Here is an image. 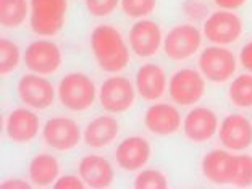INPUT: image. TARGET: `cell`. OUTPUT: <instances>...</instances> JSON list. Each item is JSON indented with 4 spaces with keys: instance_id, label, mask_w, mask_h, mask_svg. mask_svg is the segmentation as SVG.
<instances>
[{
    "instance_id": "1",
    "label": "cell",
    "mask_w": 252,
    "mask_h": 189,
    "mask_svg": "<svg viewBox=\"0 0 252 189\" xmlns=\"http://www.w3.org/2000/svg\"><path fill=\"white\" fill-rule=\"evenodd\" d=\"M89 47L95 65L105 73H122L131 62L129 44L117 26L102 23L97 25L89 36Z\"/></svg>"
},
{
    "instance_id": "2",
    "label": "cell",
    "mask_w": 252,
    "mask_h": 189,
    "mask_svg": "<svg viewBox=\"0 0 252 189\" xmlns=\"http://www.w3.org/2000/svg\"><path fill=\"white\" fill-rule=\"evenodd\" d=\"M57 99L63 108L73 113H84L99 99V89L93 78L81 71L66 73L57 86Z\"/></svg>"
},
{
    "instance_id": "3",
    "label": "cell",
    "mask_w": 252,
    "mask_h": 189,
    "mask_svg": "<svg viewBox=\"0 0 252 189\" xmlns=\"http://www.w3.org/2000/svg\"><path fill=\"white\" fill-rule=\"evenodd\" d=\"M30 28L39 37H55L63 31L68 16V0H30Z\"/></svg>"
},
{
    "instance_id": "4",
    "label": "cell",
    "mask_w": 252,
    "mask_h": 189,
    "mask_svg": "<svg viewBox=\"0 0 252 189\" xmlns=\"http://www.w3.org/2000/svg\"><path fill=\"white\" fill-rule=\"evenodd\" d=\"M137 91L134 81L125 74H112L99 88V104L105 112L113 115H122L136 105Z\"/></svg>"
},
{
    "instance_id": "5",
    "label": "cell",
    "mask_w": 252,
    "mask_h": 189,
    "mask_svg": "<svg viewBox=\"0 0 252 189\" xmlns=\"http://www.w3.org/2000/svg\"><path fill=\"white\" fill-rule=\"evenodd\" d=\"M199 71L207 81L214 84H225L231 81L238 70V59L233 50L225 45H209L199 54Z\"/></svg>"
},
{
    "instance_id": "6",
    "label": "cell",
    "mask_w": 252,
    "mask_h": 189,
    "mask_svg": "<svg viewBox=\"0 0 252 189\" xmlns=\"http://www.w3.org/2000/svg\"><path fill=\"white\" fill-rule=\"evenodd\" d=\"M207 83L204 74L196 68H180L170 78L168 95L178 107H192L204 99Z\"/></svg>"
},
{
    "instance_id": "7",
    "label": "cell",
    "mask_w": 252,
    "mask_h": 189,
    "mask_svg": "<svg viewBox=\"0 0 252 189\" xmlns=\"http://www.w3.org/2000/svg\"><path fill=\"white\" fill-rule=\"evenodd\" d=\"M204 34L192 23H180L175 25L165 34L163 54L173 62H185L199 54L202 47Z\"/></svg>"
},
{
    "instance_id": "8",
    "label": "cell",
    "mask_w": 252,
    "mask_h": 189,
    "mask_svg": "<svg viewBox=\"0 0 252 189\" xmlns=\"http://www.w3.org/2000/svg\"><path fill=\"white\" fill-rule=\"evenodd\" d=\"M202 34L214 45L236 44L244 34L243 18L233 10H215L205 18Z\"/></svg>"
},
{
    "instance_id": "9",
    "label": "cell",
    "mask_w": 252,
    "mask_h": 189,
    "mask_svg": "<svg viewBox=\"0 0 252 189\" xmlns=\"http://www.w3.org/2000/svg\"><path fill=\"white\" fill-rule=\"evenodd\" d=\"M16 95L25 107L44 112L55 105L57 89L52 81L42 74L26 73L16 83Z\"/></svg>"
},
{
    "instance_id": "10",
    "label": "cell",
    "mask_w": 252,
    "mask_h": 189,
    "mask_svg": "<svg viewBox=\"0 0 252 189\" xmlns=\"http://www.w3.org/2000/svg\"><path fill=\"white\" fill-rule=\"evenodd\" d=\"M23 63L30 73L52 76L63 65V50L52 39H36L23 52Z\"/></svg>"
},
{
    "instance_id": "11",
    "label": "cell",
    "mask_w": 252,
    "mask_h": 189,
    "mask_svg": "<svg viewBox=\"0 0 252 189\" xmlns=\"http://www.w3.org/2000/svg\"><path fill=\"white\" fill-rule=\"evenodd\" d=\"M42 139L45 146L57 152H70L83 141V129L71 117L55 115L42 126Z\"/></svg>"
},
{
    "instance_id": "12",
    "label": "cell",
    "mask_w": 252,
    "mask_h": 189,
    "mask_svg": "<svg viewBox=\"0 0 252 189\" xmlns=\"http://www.w3.org/2000/svg\"><path fill=\"white\" fill-rule=\"evenodd\" d=\"M219 115L210 107L197 105L183 118V134L191 144H207L219 134Z\"/></svg>"
},
{
    "instance_id": "13",
    "label": "cell",
    "mask_w": 252,
    "mask_h": 189,
    "mask_svg": "<svg viewBox=\"0 0 252 189\" xmlns=\"http://www.w3.org/2000/svg\"><path fill=\"white\" fill-rule=\"evenodd\" d=\"M162 26L154 20H136L128 34L129 49L137 59H152L163 49Z\"/></svg>"
},
{
    "instance_id": "14",
    "label": "cell",
    "mask_w": 252,
    "mask_h": 189,
    "mask_svg": "<svg viewBox=\"0 0 252 189\" xmlns=\"http://www.w3.org/2000/svg\"><path fill=\"white\" fill-rule=\"evenodd\" d=\"M152 157V144L144 136L131 134L118 142L113 152L117 167L126 173H136L146 167Z\"/></svg>"
},
{
    "instance_id": "15",
    "label": "cell",
    "mask_w": 252,
    "mask_h": 189,
    "mask_svg": "<svg viewBox=\"0 0 252 189\" xmlns=\"http://www.w3.org/2000/svg\"><path fill=\"white\" fill-rule=\"evenodd\" d=\"M142 123L149 133L158 137L173 136L183 128L181 112L173 102H156L149 105L142 117Z\"/></svg>"
},
{
    "instance_id": "16",
    "label": "cell",
    "mask_w": 252,
    "mask_h": 189,
    "mask_svg": "<svg viewBox=\"0 0 252 189\" xmlns=\"http://www.w3.org/2000/svg\"><path fill=\"white\" fill-rule=\"evenodd\" d=\"M167 70L156 62H147L136 70L134 86L137 94L146 102H158L168 93Z\"/></svg>"
},
{
    "instance_id": "17",
    "label": "cell",
    "mask_w": 252,
    "mask_h": 189,
    "mask_svg": "<svg viewBox=\"0 0 252 189\" xmlns=\"http://www.w3.org/2000/svg\"><path fill=\"white\" fill-rule=\"evenodd\" d=\"M5 134L13 144H30L39 136L41 131V120L36 110L30 107L13 108L5 118Z\"/></svg>"
},
{
    "instance_id": "18",
    "label": "cell",
    "mask_w": 252,
    "mask_h": 189,
    "mask_svg": "<svg viewBox=\"0 0 252 189\" xmlns=\"http://www.w3.org/2000/svg\"><path fill=\"white\" fill-rule=\"evenodd\" d=\"M219 141L228 151L241 152L252 146V122L243 113H228L219 128Z\"/></svg>"
},
{
    "instance_id": "19",
    "label": "cell",
    "mask_w": 252,
    "mask_h": 189,
    "mask_svg": "<svg viewBox=\"0 0 252 189\" xmlns=\"http://www.w3.org/2000/svg\"><path fill=\"white\" fill-rule=\"evenodd\" d=\"M122 134V123L113 113H100L89 120L83 129V142L91 149H105Z\"/></svg>"
},
{
    "instance_id": "20",
    "label": "cell",
    "mask_w": 252,
    "mask_h": 189,
    "mask_svg": "<svg viewBox=\"0 0 252 189\" xmlns=\"http://www.w3.org/2000/svg\"><path fill=\"white\" fill-rule=\"evenodd\" d=\"M234 165H236V156H231L228 149H212L202 157L200 171L212 185L225 186L233 183Z\"/></svg>"
},
{
    "instance_id": "21",
    "label": "cell",
    "mask_w": 252,
    "mask_h": 189,
    "mask_svg": "<svg viewBox=\"0 0 252 189\" xmlns=\"http://www.w3.org/2000/svg\"><path fill=\"white\" fill-rule=\"evenodd\" d=\"M78 173L88 188H108L115 181V167L102 154H86L78 163Z\"/></svg>"
},
{
    "instance_id": "22",
    "label": "cell",
    "mask_w": 252,
    "mask_h": 189,
    "mask_svg": "<svg viewBox=\"0 0 252 189\" xmlns=\"http://www.w3.org/2000/svg\"><path fill=\"white\" fill-rule=\"evenodd\" d=\"M62 165L59 158L49 152L36 154L30 165H28V176L32 186L36 188H47L55 185V181L60 178Z\"/></svg>"
},
{
    "instance_id": "23",
    "label": "cell",
    "mask_w": 252,
    "mask_h": 189,
    "mask_svg": "<svg viewBox=\"0 0 252 189\" xmlns=\"http://www.w3.org/2000/svg\"><path fill=\"white\" fill-rule=\"evenodd\" d=\"M30 15V0H0V25L3 30H18Z\"/></svg>"
},
{
    "instance_id": "24",
    "label": "cell",
    "mask_w": 252,
    "mask_h": 189,
    "mask_svg": "<svg viewBox=\"0 0 252 189\" xmlns=\"http://www.w3.org/2000/svg\"><path fill=\"white\" fill-rule=\"evenodd\" d=\"M228 99L238 108H252V73L233 78L228 86Z\"/></svg>"
},
{
    "instance_id": "25",
    "label": "cell",
    "mask_w": 252,
    "mask_h": 189,
    "mask_svg": "<svg viewBox=\"0 0 252 189\" xmlns=\"http://www.w3.org/2000/svg\"><path fill=\"white\" fill-rule=\"evenodd\" d=\"M23 63V50L15 41L8 37H0V74L7 78L15 73Z\"/></svg>"
},
{
    "instance_id": "26",
    "label": "cell",
    "mask_w": 252,
    "mask_h": 189,
    "mask_svg": "<svg viewBox=\"0 0 252 189\" xmlns=\"http://www.w3.org/2000/svg\"><path fill=\"white\" fill-rule=\"evenodd\" d=\"M133 186L139 189H163L170 186L168 176L158 168H142L136 171Z\"/></svg>"
},
{
    "instance_id": "27",
    "label": "cell",
    "mask_w": 252,
    "mask_h": 189,
    "mask_svg": "<svg viewBox=\"0 0 252 189\" xmlns=\"http://www.w3.org/2000/svg\"><path fill=\"white\" fill-rule=\"evenodd\" d=\"M157 8V0H122L125 16L131 20H144Z\"/></svg>"
},
{
    "instance_id": "28",
    "label": "cell",
    "mask_w": 252,
    "mask_h": 189,
    "mask_svg": "<svg viewBox=\"0 0 252 189\" xmlns=\"http://www.w3.org/2000/svg\"><path fill=\"white\" fill-rule=\"evenodd\" d=\"M231 185L236 188L252 186V156L251 154L236 156V165H234V176H233Z\"/></svg>"
},
{
    "instance_id": "29",
    "label": "cell",
    "mask_w": 252,
    "mask_h": 189,
    "mask_svg": "<svg viewBox=\"0 0 252 189\" xmlns=\"http://www.w3.org/2000/svg\"><path fill=\"white\" fill-rule=\"evenodd\" d=\"M84 7L91 16L102 20L115 13L122 7V0H84Z\"/></svg>"
},
{
    "instance_id": "30",
    "label": "cell",
    "mask_w": 252,
    "mask_h": 189,
    "mask_svg": "<svg viewBox=\"0 0 252 189\" xmlns=\"http://www.w3.org/2000/svg\"><path fill=\"white\" fill-rule=\"evenodd\" d=\"M54 188H59V189H81V188H88L86 183L83 181L81 176H76V175H63L60 176L59 180L55 181Z\"/></svg>"
},
{
    "instance_id": "31",
    "label": "cell",
    "mask_w": 252,
    "mask_h": 189,
    "mask_svg": "<svg viewBox=\"0 0 252 189\" xmlns=\"http://www.w3.org/2000/svg\"><path fill=\"white\" fill-rule=\"evenodd\" d=\"M239 63L248 73H252V39L239 50Z\"/></svg>"
},
{
    "instance_id": "32",
    "label": "cell",
    "mask_w": 252,
    "mask_h": 189,
    "mask_svg": "<svg viewBox=\"0 0 252 189\" xmlns=\"http://www.w3.org/2000/svg\"><path fill=\"white\" fill-rule=\"evenodd\" d=\"M186 15L194 20H200L204 16H207V8H205V5L197 2V0H189L186 5Z\"/></svg>"
},
{
    "instance_id": "33",
    "label": "cell",
    "mask_w": 252,
    "mask_h": 189,
    "mask_svg": "<svg viewBox=\"0 0 252 189\" xmlns=\"http://www.w3.org/2000/svg\"><path fill=\"white\" fill-rule=\"evenodd\" d=\"M214 3L223 10H233L234 11V10L244 7V5L248 3V0H214Z\"/></svg>"
},
{
    "instance_id": "34",
    "label": "cell",
    "mask_w": 252,
    "mask_h": 189,
    "mask_svg": "<svg viewBox=\"0 0 252 189\" xmlns=\"http://www.w3.org/2000/svg\"><path fill=\"white\" fill-rule=\"evenodd\" d=\"M2 188H31V183L20 178H10L2 183Z\"/></svg>"
}]
</instances>
